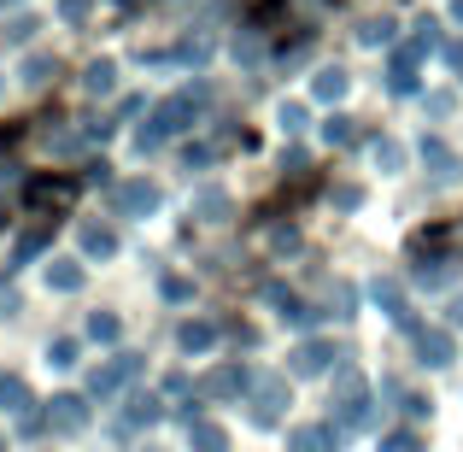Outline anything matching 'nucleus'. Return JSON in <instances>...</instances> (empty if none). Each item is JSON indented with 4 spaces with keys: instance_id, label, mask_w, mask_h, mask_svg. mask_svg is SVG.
I'll return each mask as SVG.
<instances>
[{
    "instance_id": "473e14b6",
    "label": "nucleus",
    "mask_w": 463,
    "mask_h": 452,
    "mask_svg": "<svg viewBox=\"0 0 463 452\" xmlns=\"http://www.w3.org/2000/svg\"><path fill=\"white\" fill-rule=\"evenodd\" d=\"M382 452H422V441L411 429H399V435H382Z\"/></svg>"
},
{
    "instance_id": "4468645a",
    "label": "nucleus",
    "mask_w": 463,
    "mask_h": 452,
    "mask_svg": "<svg viewBox=\"0 0 463 452\" xmlns=\"http://www.w3.org/2000/svg\"><path fill=\"white\" fill-rule=\"evenodd\" d=\"M417 359L429 364V370L452 364V335H446V329H417Z\"/></svg>"
},
{
    "instance_id": "7ed1b4c3",
    "label": "nucleus",
    "mask_w": 463,
    "mask_h": 452,
    "mask_svg": "<svg viewBox=\"0 0 463 452\" xmlns=\"http://www.w3.org/2000/svg\"><path fill=\"white\" fill-rule=\"evenodd\" d=\"M288 406H294L288 376H252V423H259V429H276Z\"/></svg>"
},
{
    "instance_id": "2eb2a0df",
    "label": "nucleus",
    "mask_w": 463,
    "mask_h": 452,
    "mask_svg": "<svg viewBox=\"0 0 463 452\" xmlns=\"http://www.w3.org/2000/svg\"><path fill=\"white\" fill-rule=\"evenodd\" d=\"M346 89H352V77H346V71H340V65H328V71H317V77H311V94H317V101H323V106L346 101Z\"/></svg>"
},
{
    "instance_id": "f704fd0d",
    "label": "nucleus",
    "mask_w": 463,
    "mask_h": 452,
    "mask_svg": "<svg viewBox=\"0 0 463 452\" xmlns=\"http://www.w3.org/2000/svg\"><path fill=\"white\" fill-rule=\"evenodd\" d=\"M335 206H340V212H352V206H364V188H358V182H340V188H335Z\"/></svg>"
},
{
    "instance_id": "58836bf2",
    "label": "nucleus",
    "mask_w": 463,
    "mask_h": 452,
    "mask_svg": "<svg viewBox=\"0 0 463 452\" xmlns=\"http://www.w3.org/2000/svg\"><path fill=\"white\" fill-rule=\"evenodd\" d=\"M294 241H299V236H294V229H282V224H276V229H270V247H282V253H288V247H294Z\"/></svg>"
},
{
    "instance_id": "c03bdc74",
    "label": "nucleus",
    "mask_w": 463,
    "mask_h": 452,
    "mask_svg": "<svg viewBox=\"0 0 463 452\" xmlns=\"http://www.w3.org/2000/svg\"><path fill=\"white\" fill-rule=\"evenodd\" d=\"M6 6H18V0H6Z\"/></svg>"
},
{
    "instance_id": "9d476101",
    "label": "nucleus",
    "mask_w": 463,
    "mask_h": 452,
    "mask_svg": "<svg viewBox=\"0 0 463 452\" xmlns=\"http://www.w3.org/2000/svg\"><path fill=\"white\" fill-rule=\"evenodd\" d=\"M241 388H252V376L241 370V364H217V370L200 382V394H205V399H235Z\"/></svg>"
},
{
    "instance_id": "cd10ccee",
    "label": "nucleus",
    "mask_w": 463,
    "mask_h": 452,
    "mask_svg": "<svg viewBox=\"0 0 463 452\" xmlns=\"http://www.w3.org/2000/svg\"><path fill=\"white\" fill-rule=\"evenodd\" d=\"M358 42L364 47H387V42H393V18H364L358 24Z\"/></svg>"
},
{
    "instance_id": "5701e85b",
    "label": "nucleus",
    "mask_w": 463,
    "mask_h": 452,
    "mask_svg": "<svg viewBox=\"0 0 463 452\" xmlns=\"http://www.w3.org/2000/svg\"><path fill=\"white\" fill-rule=\"evenodd\" d=\"M370 159H375V170H399V165H405V148H399L393 136H375L370 141Z\"/></svg>"
},
{
    "instance_id": "f03ea898",
    "label": "nucleus",
    "mask_w": 463,
    "mask_h": 452,
    "mask_svg": "<svg viewBox=\"0 0 463 452\" xmlns=\"http://www.w3.org/2000/svg\"><path fill=\"white\" fill-rule=\"evenodd\" d=\"M335 418H340V429H370V423H375L370 388H364L358 370H340L335 376Z\"/></svg>"
},
{
    "instance_id": "393cba45",
    "label": "nucleus",
    "mask_w": 463,
    "mask_h": 452,
    "mask_svg": "<svg viewBox=\"0 0 463 452\" xmlns=\"http://www.w3.org/2000/svg\"><path fill=\"white\" fill-rule=\"evenodd\" d=\"M53 71H59V59H53V53H30V59H24V65H18V77H24V82H35V89H42V82L53 77Z\"/></svg>"
},
{
    "instance_id": "aec40b11",
    "label": "nucleus",
    "mask_w": 463,
    "mask_h": 452,
    "mask_svg": "<svg viewBox=\"0 0 463 452\" xmlns=\"http://www.w3.org/2000/svg\"><path fill=\"white\" fill-rule=\"evenodd\" d=\"M188 447L194 452H229V435L217 423H188Z\"/></svg>"
},
{
    "instance_id": "0eeeda50",
    "label": "nucleus",
    "mask_w": 463,
    "mask_h": 452,
    "mask_svg": "<svg viewBox=\"0 0 463 452\" xmlns=\"http://www.w3.org/2000/svg\"><path fill=\"white\" fill-rule=\"evenodd\" d=\"M370 294H375V305L387 312V323H399V329H417V312H411L405 288H399L393 276H375V283H370Z\"/></svg>"
},
{
    "instance_id": "dca6fc26",
    "label": "nucleus",
    "mask_w": 463,
    "mask_h": 452,
    "mask_svg": "<svg viewBox=\"0 0 463 452\" xmlns=\"http://www.w3.org/2000/svg\"><path fill=\"white\" fill-rule=\"evenodd\" d=\"M176 341H182V352H212V347H217V323H205V317H188V323L176 329Z\"/></svg>"
},
{
    "instance_id": "c9c22d12",
    "label": "nucleus",
    "mask_w": 463,
    "mask_h": 452,
    "mask_svg": "<svg viewBox=\"0 0 463 452\" xmlns=\"http://www.w3.org/2000/svg\"><path fill=\"white\" fill-rule=\"evenodd\" d=\"M89 6H94V0H59V18H65V24H82V18H89Z\"/></svg>"
},
{
    "instance_id": "7c9ffc66",
    "label": "nucleus",
    "mask_w": 463,
    "mask_h": 452,
    "mask_svg": "<svg viewBox=\"0 0 463 452\" xmlns=\"http://www.w3.org/2000/svg\"><path fill=\"white\" fill-rule=\"evenodd\" d=\"M276 124H282L288 136H299V130H306V106H294V101H288L282 112H276Z\"/></svg>"
},
{
    "instance_id": "a18cd8bd",
    "label": "nucleus",
    "mask_w": 463,
    "mask_h": 452,
    "mask_svg": "<svg viewBox=\"0 0 463 452\" xmlns=\"http://www.w3.org/2000/svg\"><path fill=\"white\" fill-rule=\"evenodd\" d=\"M147 452H158V447H147Z\"/></svg>"
},
{
    "instance_id": "a878e982",
    "label": "nucleus",
    "mask_w": 463,
    "mask_h": 452,
    "mask_svg": "<svg viewBox=\"0 0 463 452\" xmlns=\"http://www.w3.org/2000/svg\"><path fill=\"white\" fill-rule=\"evenodd\" d=\"M158 411H165V406H158L153 394H136V399H129V411H124V423H129V429H141V423H158Z\"/></svg>"
},
{
    "instance_id": "4c0bfd02",
    "label": "nucleus",
    "mask_w": 463,
    "mask_h": 452,
    "mask_svg": "<svg viewBox=\"0 0 463 452\" xmlns=\"http://www.w3.org/2000/svg\"><path fill=\"white\" fill-rule=\"evenodd\" d=\"M6 312H18V288L0 283V317H6Z\"/></svg>"
},
{
    "instance_id": "ea45409f",
    "label": "nucleus",
    "mask_w": 463,
    "mask_h": 452,
    "mask_svg": "<svg viewBox=\"0 0 463 452\" xmlns=\"http://www.w3.org/2000/svg\"><path fill=\"white\" fill-rule=\"evenodd\" d=\"M446 65H452V71H463V42H452V47H446Z\"/></svg>"
},
{
    "instance_id": "f3484780",
    "label": "nucleus",
    "mask_w": 463,
    "mask_h": 452,
    "mask_svg": "<svg viewBox=\"0 0 463 452\" xmlns=\"http://www.w3.org/2000/svg\"><path fill=\"white\" fill-rule=\"evenodd\" d=\"M77 241H82V253H89V259H112V253H118V236L106 224H82Z\"/></svg>"
},
{
    "instance_id": "2f4dec72",
    "label": "nucleus",
    "mask_w": 463,
    "mask_h": 452,
    "mask_svg": "<svg viewBox=\"0 0 463 452\" xmlns=\"http://www.w3.org/2000/svg\"><path fill=\"white\" fill-rule=\"evenodd\" d=\"M47 364L71 370V364H77V341H53V347H47Z\"/></svg>"
},
{
    "instance_id": "1a4fd4ad",
    "label": "nucleus",
    "mask_w": 463,
    "mask_h": 452,
    "mask_svg": "<svg viewBox=\"0 0 463 452\" xmlns=\"http://www.w3.org/2000/svg\"><path fill=\"white\" fill-rule=\"evenodd\" d=\"M335 359H340V352L328 347V341H299V347L288 352V370H294V376H323Z\"/></svg>"
},
{
    "instance_id": "6ab92c4d",
    "label": "nucleus",
    "mask_w": 463,
    "mask_h": 452,
    "mask_svg": "<svg viewBox=\"0 0 463 452\" xmlns=\"http://www.w3.org/2000/svg\"><path fill=\"white\" fill-rule=\"evenodd\" d=\"M47 288H53V294H77L82 288V264L77 259H53L47 264Z\"/></svg>"
},
{
    "instance_id": "e433bc0d",
    "label": "nucleus",
    "mask_w": 463,
    "mask_h": 452,
    "mask_svg": "<svg viewBox=\"0 0 463 452\" xmlns=\"http://www.w3.org/2000/svg\"><path fill=\"white\" fill-rule=\"evenodd\" d=\"M188 294H194V288L182 283V276H165V300H188Z\"/></svg>"
},
{
    "instance_id": "37998d69",
    "label": "nucleus",
    "mask_w": 463,
    "mask_h": 452,
    "mask_svg": "<svg viewBox=\"0 0 463 452\" xmlns=\"http://www.w3.org/2000/svg\"><path fill=\"white\" fill-rule=\"evenodd\" d=\"M0 94H6V77H0Z\"/></svg>"
},
{
    "instance_id": "6e6552de",
    "label": "nucleus",
    "mask_w": 463,
    "mask_h": 452,
    "mask_svg": "<svg viewBox=\"0 0 463 452\" xmlns=\"http://www.w3.org/2000/svg\"><path fill=\"white\" fill-rule=\"evenodd\" d=\"M264 300H270V305H276V317H288L294 329H311L317 317H323L317 305H306V300L294 294V288H282V283H270V288H264Z\"/></svg>"
},
{
    "instance_id": "412c9836",
    "label": "nucleus",
    "mask_w": 463,
    "mask_h": 452,
    "mask_svg": "<svg viewBox=\"0 0 463 452\" xmlns=\"http://www.w3.org/2000/svg\"><path fill=\"white\" fill-rule=\"evenodd\" d=\"M82 89H89V94H112L118 89V65H112V59H94V65L82 71Z\"/></svg>"
},
{
    "instance_id": "a19ab883",
    "label": "nucleus",
    "mask_w": 463,
    "mask_h": 452,
    "mask_svg": "<svg viewBox=\"0 0 463 452\" xmlns=\"http://www.w3.org/2000/svg\"><path fill=\"white\" fill-rule=\"evenodd\" d=\"M452 323H463V294H458V300H452Z\"/></svg>"
},
{
    "instance_id": "c756f323",
    "label": "nucleus",
    "mask_w": 463,
    "mask_h": 452,
    "mask_svg": "<svg viewBox=\"0 0 463 452\" xmlns=\"http://www.w3.org/2000/svg\"><path fill=\"white\" fill-rule=\"evenodd\" d=\"M89 335H94V341H118V335H124V323H118L112 312H94V317H89Z\"/></svg>"
},
{
    "instance_id": "bb28decb",
    "label": "nucleus",
    "mask_w": 463,
    "mask_h": 452,
    "mask_svg": "<svg viewBox=\"0 0 463 452\" xmlns=\"http://www.w3.org/2000/svg\"><path fill=\"white\" fill-rule=\"evenodd\" d=\"M89 136H94V130H89ZM89 136H82V130H47V136H42V148H47V153H77Z\"/></svg>"
},
{
    "instance_id": "20e7f679",
    "label": "nucleus",
    "mask_w": 463,
    "mask_h": 452,
    "mask_svg": "<svg viewBox=\"0 0 463 452\" xmlns=\"http://www.w3.org/2000/svg\"><path fill=\"white\" fill-rule=\"evenodd\" d=\"M136 376H141V359H136V352H118V359H106L100 370L89 376V394H94V399H112L118 388L136 382Z\"/></svg>"
},
{
    "instance_id": "39448f33",
    "label": "nucleus",
    "mask_w": 463,
    "mask_h": 452,
    "mask_svg": "<svg viewBox=\"0 0 463 452\" xmlns=\"http://www.w3.org/2000/svg\"><path fill=\"white\" fill-rule=\"evenodd\" d=\"M112 200H118V212H124V217H153L165 194H158V182H147V177H129V182H118Z\"/></svg>"
},
{
    "instance_id": "4be33fe9",
    "label": "nucleus",
    "mask_w": 463,
    "mask_h": 452,
    "mask_svg": "<svg viewBox=\"0 0 463 452\" xmlns=\"http://www.w3.org/2000/svg\"><path fill=\"white\" fill-rule=\"evenodd\" d=\"M323 141H328V148H352V141H358V118L335 112V118L323 124Z\"/></svg>"
},
{
    "instance_id": "f257e3e1",
    "label": "nucleus",
    "mask_w": 463,
    "mask_h": 452,
    "mask_svg": "<svg viewBox=\"0 0 463 452\" xmlns=\"http://www.w3.org/2000/svg\"><path fill=\"white\" fill-rule=\"evenodd\" d=\"M205 101H212V89H205V82H194V89H176L170 101H158V106H153V118H147V130L136 136V148H141V153L165 148L170 136H182V130H188L194 118L205 112Z\"/></svg>"
},
{
    "instance_id": "f8f14e48",
    "label": "nucleus",
    "mask_w": 463,
    "mask_h": 452,
    "mask_svg": "<svg viewBox=\"0 0 463 452\" xmlns=\"http://www.w3.org/2000/svg\"><path fill=\"white\" fill-rule=\"evenodd\" d=\"M422 165H429L440 182H458L463 177V159L446 148V141H434V136H422Z\"/></svg>"
},
{
    "instance_id": "ddd939ff",
    "label": "nucleus",
    "mask_w": 463,
    "mask_h": 452,
    "mask_svg": "<svg viewBox=\"0 0 463 452\" xmlns=\"http://www.w3.org/2000/svg\"><path fill=\"white\" fill-rule=\"evenodd\" d=\"M77 200V182L71 177H35L30 182V206H71Z\"/></svg>"
},
{
    "instance_id": "b1692460",
    "label": "nucleus",
    "mask_w": 463,
    "mask_h": 452,
    "mask_svg": "<svg viewBox=\"0 0 463 452\" xmlns=\"http://www.w3.org/2000/svg\"><path fill=\"white\" fill-rule=\"evenodd\" d=\"M194 212H200L205 224H223V217H229V194L223 188H205L200 200H194Z\"/></svg>"
},
{
    "instance_id": "9b49d317",
    "label": "nucleus",
    "mask_w": 463,
    "mask_h": 452,
    "mask_svg": "<svg viewBox=\"0 0 463 452\" xmlns=\"http://www.w3.org/2000/svg\"><path fill=\"white\" fill-rule=\"evenodd\" d=\"M47 241H53V224H30L18 241H12V264H6V271H18V264H35V259L47 253Z\"/></svg>"
},
{
    "instance_id": "72a5a7b5",
    "label": "nucleus",
    "mask_w": 463,
    "mask_h": 452,
    "mask_svg": "<svg viewBox=\"0 0 463 452\" xmlns=\"http://www.w3.org/2000/svg\"><path fill=\"white\" fill-rule=\"evenodd\" d=\"M35 30H42L35 18H12V24H6V42H18V47H24V42H30Z\"/></svg>"
},
{
    "instance_id": "423d86ee",
    "label": "nucleus",
    "mask_w": 463,
    "mask_h": 452,
    "mask_svg": "<svg viewBox=\"0 0 463 452\" xmlns=\"http://www.w3.org/2000/svg\"><path fill=\"white\" fill-rule=\"evenodd\" d=\"M47 429H53V435H82V429H89V399H82V394H53V406H47Z\"/></svg>"
},
{
    "instance_id": "c85d7f7f",
    "label": "nucleus",
    "mask_w": 463,
    "mask_h": 452,
    "mask_svg": "<svg viewBox=\"0 0 463 452\" xmlns=\"http://www.w3.org/2000/svg\"><path fill=\"white\" fill-rule=\"evenodd\" d=\"M452 271H458V264L452 259H429V264H422V283H429V288H446V283H452Z\"/></svg>"
},
{
    "instance_id": "79ce46f5",
    "label": "nucleus",
    "mask_w": 463,
    "mask_h": 452,
    "mask_svg": "<svg viewBox=\"0 0 463 452\" xmlns=\"http://www.w3.org/2000/svg\"><path fill=\"white\" fill-rule=\"evenodd\" d=\"M0 394H6V370H0Z\"/></svg>"
},
{
    "instance_id": "a211bd4d",
    "label": "nucleus",
    "mask_w": 463,
    "mask_h": 452,
    "mask_svg": "<svg viewBox=\"0 0 463 452\" xmlns=\"http://www.w3.org/2000/svg\"><path fill=\"white\" fill-rule=\"evenodd\" d=\"M335 423H311V429H294V441H288V452H328L335 447Z\"/></svg>"
}]
</instances>
